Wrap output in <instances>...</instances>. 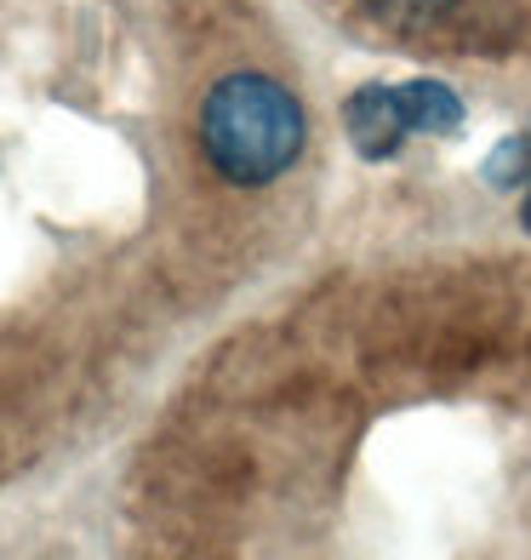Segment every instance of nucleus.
<instances>
[{
  "instance_id": "1",
  "label": "nucleus",
  "mask_w": 531,
  "mask_h": 560,
  "mask_svg": "<svg viewBox=\"0 0 531 560\" xmlns=\"http://www.w3.org/2000/svg\"><path fill=\"white\" fill-rule=\"evenodd\" d=\"M303 104L269 74H229L217 81L200 109V143L206 161L229 184H269L303 155Z\"/></svg>"
},
{
  "instance_id": "2",
  "label": "nucleus",
  "mask_w": 531,
  "mask_h": 560,
  "mask_svg": "<svg viewBox=\"0 0 531 560\" xmlns=\"http://www.w3.org/2000/svg\"><path fill=\"white\" fill-rule=\"evenodd\" d=\"M343 120H349V143L361 149L366 161H389V155H400V143H406V132H412V126L400 120L394 86H361V92L349 97Z\"/></svg>"
},
{
  "instance_id": "3",
  "label": "nucleus",
  "mask_w": 531,
  "mask_h": 560,
  "mask_svg": "<svg viewBox=\"0 0 531 560\" xmlns=\"http://www.w3.org/2000/svg\"><path fill=\"white\" fill-rule=\"evenodd\" d=\"M394 104H400V120L412 132H458L463 126V97L440 86V81H406L394 86Z\"/></svg>"
},
{
  "instance_id": "4",
  "label": "nucleus",
  "mask_w": 531,
  "mask_h": 560,
  "mask_svg": "<svg viewBox=\"0 0 531 560\" xmlns=\"http://www.w3.org/2000/svg\"><path fill=\"white\" fill-rule=\"evenodd\" d=\"M377 23H394V30H423V23H440L458 0H361Z\"/></svg>"
},
{
  "instance_id": "5",
  "label": "nucleus",
  "mask_w": 531,
  "mask_h": 560,
  "mask_svg": "<svg viewBox=\"0 0 531 560\" xmlns=\"http://www.w3.org/2000/svg\"><path fill=\"white\" fill-rule=\"evenodd\" d=\"M480 172H486V184H492V189H515V184H526V177H531V132H526V138H509V143H497V149H492V161L480 166Z\"/></svg>"
},
{
  "instance_id": "6",
  "label": "nucleus",
  "mask_w": 531,
  "mask_h": 560,
  "mask_svg": "<svg viewBox=\"0 0 531 560\" xmlns=\"http://www.w3.org/2000/svg\"><path fill=\"white\" fill-rule=\"evenodd\" d=\"M526 229H531V195H526Z\"/></svg>"
}]
</instances>
